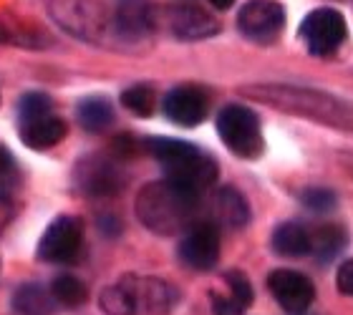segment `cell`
<instances>
[{
	"label": "cell",
	"mask_w": 353,
	"mask_h": 315,
	"mask_svg": "<svg viewBox=\"0 0 353 315\" xmlns=\"http://www.w3.org/2000/svg\"><path fill=\"white\" fill-rule=\"evenodd\" d=\"M199 192L162 179L152 182L137 197V217L157 235H176L197 225Z\"/></svg>",
	"instance_id": "cell-1"
},
{
	"label": "cell",
	"mask_w": 353,
	"mask_h": 315,
	"mask_svg": "<svg viewBox=\"0 0 353 315\" xmlns=\"http://www.w3.org/2000/svg\"><path fill=\"white\" fill-rule=\"evenodd\" d=\"M243 94L255 96L260 101L270 103L280 111H288V114L316 119L321 124H331L339 129H353V103L336 99L331 94H323V91H316V88L263 83V86L243 88Z\"/></svg>",
	"instance_id": "cell-2"
},
{
	"label": "cell",
	"mask_w": 353,
	"mask_h": 315,
	"mask_svg": "<svg viewBox=\"0 0 353 315\" xmlns=\"http://www.w3.org/2000/svg\"><path fill=\"white\" fill-rule=\"evenodd\" d=\"M147 149L149 154L162 164L164 172H167V179H172V182L190 187L199 194L217 182L220 169H217L214 159L190 141L154 136V139L147 141Z\"/></svg>",
	"instance_id": "cell-3"
},
{
	"label": "cell",
	"mask_w": 353,
	"mask_h": 315,
	"mask_svg": "<svg viewBox=\"0 0 353 315\" xmlns=\"http://www.w3.org/2000/svg\"><path fill=\"white\" fill-rule=\"evenodd\" d=\"M217 134L225 141V147L232 154L243 159H258L263 154V132L255 111H250L243 103H230L217 116Z\"/></svg>",
	"instance_id": "cell-4"
},
{
	"label": "cell",
	"mask_w": 353,
	"mask_h": 315,
	"mask_svg": "<svg viewBox=\"0 0 353 315\" xmlns=\"http://www.w3.org/2000/svg\"><path fill=\"white\" fill-rule=\"evenodd\" d=\"M83 245V222L74 214H61L38 240V257L51 265L74 263Z\"/></svg>",
	"instance_id": "cell-5"
},
{
	"label": "cell",
	"mask_w": 353,
	"mask_h": 315,
	"mask_svg": "<svg viewBox=\"0 0 353 315\" xmlns=\"http://www.w3.org/2000/svg\"><path fill=\"white\" fill-rule=\"evenodd\" d=\"M348 28L343 13L333 8H318L301 23V38L313 56H331L346 41Z\"/></svg>",
	"instance_id": "cell-6"
},
{
	"label": "cell",
	"mask_w": 353,
	"mask_h": 315,
	"mask_svg": "<svg viewBox=\"0 0 353 315\" xmlns=\"http://www.w3.org/2000/svg\"><path fill=\"white\" fill-rule=\"evenodd\" d=\"M48 8L59 26L83 41H96L106 28L103 8L96 0H51Z\"/></svg>",
	"instance_id": "cell-7"
},
{
	"label": "cell",
	"mask_w": 353,
	"mask_h": 315,
	"mask_svg": "<svg viewBox=\"0 0 353 315\" xmlns=\"http://www.w3.org/2000/svg\"><path fill=\"white\" fill-rule=\"evenodd\" d=\"M285 26V8L275 0H250L240 8L237 15V28L243 30V36L268 43L278 36Z\"/></svg>",
	"instance_id": "cell-8"
},
{
	"label": "cell",
	"mask_w": 353,
	"mask_h": 315,
	"mask_svg": "<svg viewBox=\"0 0 353 315\" xmlns=\"http://www.w3.org/2000/svg\"><path fill=\"white\" fill-rule=\"evenodd\" d=\"M268 287H270L272 298L278 301V305L290 315H303L316 301V287L303 272L298 270H275L268 278Z\"/></svg>",
	"instance_id": "cell-9"
},
{
	"label": "cell",
	"mask_w": 353,
	"mask_h": 315,
	"mask_svg": "<svg viewBox=\"0 0 353 315\" xmlns=\"http://www.w3.org/2000/svg\"><path fill=\"white\" fill-rule=\"evenodd\" d=\"M179 257L192 270H212L220 263V232L212 222H202L190 227L179 242Z\"/></svg>",
	"instance_id": "cell-10"
},
{
	"label": "cell",
	"mask_w": 353,
	"mask_h": 315,
	"mask_svg": "<svg viewBox=\"0 0 353 315\" xmlns=\"http://www.w3.org/2000/svg\"><path fill=\"white\" fill-rule=\"evenodd\" d=\"M207 94L197 86H176L164 96V114L179 126H197L207 116Z\"/></svg>",
	"instance_id": "cell-11"
},
{
	"label": "cell",
	"mask_w": 353,
	"mask_h": 315,
	"mask_svg": "<svg viewBox=\"0 0 353 315\" xmlns=\"http://www.w3.org/2000/svg\"><path fill=\"white\" fill-rule=\"evenodd\" d=\"M132 287L134 303H137V315H164L174 305L176 293L172 285L157 278H126Z\"/></svg>",
	"instance_id": "cell-12"
},
{
	"label": "cell",
	"mask_w": 353,
	"mask_h": 315,
	"mask_svg": "<svg viewBox=\"0 0 353 315\" xmlns=\"http://www.w3.org/2000/svg\"><path fill=\"white\" fill-rule=\"evenodd\" d=\"M170 26L172 33L182 41H199V38H210L220 33V23L212 15L205 13L202 8L194 6H179L170 10Z\"/></svg>",
	"instance_id": "cell-13"
},
{
	"label": "cell",
	"mask_w": 353,
	"mask_h": 315,
	"mask_svg": "<svg viewBox=\"0 0 353 315\" xmlns=\"http://www.w3.org/2000/svg\"><path fill=\"white\" fill-rule=\"evenodd\" d=\"M66 134H68L66 121L61 116H53V114L21 121L23 144L28 149H36V152H46V149L61 144V141L66 139Z\"/></svg>",
	"instance_id": "cell-14"
},
{
	"label": "cell",
	"mask_w": 353,
	"mask_h": 315,
	"mask_svg": "<svg viewBox=\"0 0 353 315\" xmlns=\"http://www.w3.org/2000/svg\"><path fill=\"white\" fill-rule=\"evenodd\" d=\"M79 187L94 197H106L121 190V174L114 164L103 159H83V164L76 169Z\"/></svg>",
	"instance_id": "cell-15"
},
{
	"label": "cell",
	"mask_w": 353,
	"mask_h": 315,
	"mask_svg": "<svg viewBox=\"0 0 353 315\" xmlns=\"http://www.w3.org/2000/svg\"><path fill=\"white\" fill-rule=\"evenodd\" d=\"M212 220L214 227L222 225V227L230 230H240L250 222V207H248V199L235 190V187H220L212 197Z\"/></svg>",
	"instance_id": "cell-16"
},
{
	"label": "cell",
	"mask_w": 353,
	"mask_h": 315,
	"mask_svg": "<svg viewBox=\"0 0 353 315\" xmlns=\"http://www.w3.org/2000/svg\"><path fill=\"white\" fill-rule=\"evenodd\" d=\"M117 30L126 38H139L152 28V10L147 0H119Z\"/></svg>",
	"instance_id": "cell-17"
},
{
	"label": "cell",
	"mask_w": 353,
	"mask_h": 315,
	"mask_svg": "<svg viewBox=\"0 0 353 315\" xmlns=\"http://www.w3.org/2000/svg\"><path fill=\"white\" fill-rule=\"evenodd\" d=\"M272 250L283 257H303L310 252V232L298 222H283L272 232Z\"/></svg>",
	"instance_id": "cell-18"
},
{
	"label": "cell",
	"mask_w": 353,
	"mask_h": 315,
	"mask_svg": "<svg viewBox=\"0 0 353 315\" xmlns=\"http://www.w3.org/2000/svg\"><path fill=\"white\" fill-rule=\"evenodd\" d=\"M13 308L18 315H51L56 310L51 290H46L38 283H26L13 295Z\"/></svg>",
	"instance_id": "cell-19"
},
{
	"label": "cell",
	"mask_w": 353,
	"mask_h": 315,
	"mask_svg": "<svg viewBox=\"0 0 353 315\" xmlns=\"http://www.w3.org/2000/svg\"><path fill=\"white\" fill-rule=\"evenodd\" d=\"M79 124L91 134H99L103 129H109L114 121V106L106 99H86L79 103Z\"/></svg>",
	"instance_id": "cell-20"
},
{
	"label": "cell",
	"mask_w": 353,
	"mask_h": 315,
	"mask_svg": "<svg viewBox=\"0 0 353 315\" xmlns=\"http://www.w3.org/2000/svg\"><path fill=\"white\" fill-rule=\"evenodd\" d=\"M99 305L106 315H137V303H134L132 287H129L126 278L117 285L103 287Z\"/></svg>",
	"instance_id": "cell-21"
},
{
	"label": "cell",
	"mask_w": 353,
	"mask_h": 315,
	"mask_svg": "<svg viewBox=\"0 0 353 315\" xmlns=\"http://www.w3.org/2000/svg\"><path fill=\"white\" fill-rule=\"evenodd\" d=\"M51 295L56 305L79 308V305H83L88 301V287L79 278H74V275H59L51 283Z\"/></svg>",
	"instance_id": "cell-22"
},
{
	"label": "cell",
	"mask_w": 353,
	"mask_h": 315,
	"mask_svg": "<svg viewBox=\"0 0 353 315\" xmlns=\"http://www.w3.org/2000/svg\"><path fill=\"white\" fill-rule=\"evenodd\" d=\"M343 245H346V230L339 225H325L316 235H310V252H316L321 260L333 257Z\"/></svg>",
	"instance_id": "cell-23"
},
{
	"label": "cell",
	"mask_w": 353,
	"mask_h": 315,
	"mask_svg": "<svg viewBox=\"0 0 353 315\" xmlns=\"http://www.w3.org/2000/svg\"><path fill=\"white\" fill-rule=\"evenodd\" d=\"M121 103L137 116H152L157 106V94L154 88L147 86V83H137V86L126 88L121 94Z\"/></svg>",
	"instance_id": "cell-24"
},
{
	"label": "cell",
	"mask_w": 353,
	"mask_h": 315,
	"mask_svg": "<svg viewBox=\"0 0 353 315\" xmlns=\"http://www.w3.org/2000/svg\"><path fill=\"white\" fill-rule=\"evenodd\" d=\"M18 111H21V121L26 119H36V116H46V114H51V96L48 94H26L18 103Z\"/></svg>",
	"instance_id": "cell-25"
},
{
	"label": "cell",
	"mask_w": 353,
	"mask_h": 315,
	"mask_svg": "<svg viewBox=\"0 0 353 315\" xmlns=\"http://www.w3.org/2000/svg\"><path fill=\"white\" fill-rule=\"evenodd\" d=\"M301 202L313 212H331L336 210V194L325 187H310L301 194Z\"/></svg>",
	"instance_id": "cell-26"
},
{
	"label": "cell",
	"mask_w": 353,
	"mask_h": 315,
	"mask_svg": "<svg viewBox=\"0 0 353 315\" xmlns=\"http://www.w3.org/2000/svg\"><path fill=\"white\" fill-rule=\"evenodd\" d=\"M225 280H228V285H230V295H232L235 301L243 303L245 308H250L255 293H252V285H250V280H248V275L240 270H230L228 275H225Z\"/></svg>",
	"instance_id": "cell-27"
},
{
	"label": "cell",
	"mask_w": 353,
	"mask_h": 315,
	"mask_svg": "<svg viewBox=\"0 0 353 315\" xmlns=\"http://www.w3.org/2000/svg\"><path fill=\"white\" fill-rule=\"evenodd\" d=\"M15 182V159L3 144H0V197H6V192Z\"/></svg>",
	"instance_id": "cell-28"
},
{
	"label": "cell",
	"mask_w": 353,
	"mask_h": 315,
	"mask_svg": "<svg viewBox=\"0 0 353 315\" xmlns=\"http://www.w3.org/2000/svg\"><path fill=\"white\" fill-rule=\"evenodd\" d=\"M245 305L240 301H235L232 295H217L212 293V315H243Z\"/></svg>",
	"instance_id": "cell-29"
},
{
	"label": "cell",
	"mask_w": 353,
	"mask_h": 315,
	"mask_svg": "<svg viewBox=\"0 0 353 315\" xmlns=\"http://www.w3.org/2000/svg\"><path fill=\"white\" fill-rule=\"evenodd\" d=\"M336 285H339V290L343 295L353 298V257L346 263H341L339 272H336Z\"/></svg>",
	"instance_id": "cell-30"
},
{
	"label": "cell",
	"mask_w": 353,
	"mask_h": 315,
	"mask_svg": "<svg viewBox=\"0 0 353 315\" xmlns=\"http://www.w3.org/2000/svg\"><path fill=\"white\" fill-rule=\"evenodd\" d=\"M10 217H13V205H10L6 197H0V232L6 230V225L10 222Z\"/></svg>",
	"instance_id": "cell-31"
},
{
	"label": "cell",
	"mask_w": 353,
	"mask_h": 315,
	"mask_svg": "<svg viewBox=\"0 0 353 315\" xmlns=\"http://www.w3.org/2000/svg\"><path fill=\"white\" fill-rule=\"evenodd\" d=\"M212 3V8H217V10H230V8L235 6V0H210Z\"/></svg>",
	"instance_id": "cell-32"
}]
</instances>
